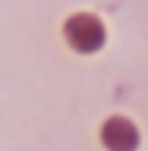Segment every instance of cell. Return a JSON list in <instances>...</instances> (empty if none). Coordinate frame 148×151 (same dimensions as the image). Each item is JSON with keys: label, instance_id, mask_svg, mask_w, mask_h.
Segmentation results:
<instances>
[{"label": "cell", "instance_id": "7a4b0ae2", "mask_svg": "<svg viewBox=\"0 0 148 151\" xmlns=\"http://www.w3.org/2000/svg\"><path fill=\"white\" fill-rule=\"evenodd\" d=\"M104 142H107L113 151H126V148L132 145V129H129V123L110 120L107 126H104Z\"/></svg>", "mask_w": 148, "mask_h": 151}, {"label": "cell", "instance_id": "6da1fadb", "mask_svg": "<svg viewBox=\"0 0 148 151\" xmlns=\"http://www.w3.org/2000/svg\"><path fill=\"white\" fill-rule=\"evenodd\" d=\"M66 38H69V44L73 47H79V50H95V47L101 44V38H104V32H101V22L95 16H73L69 22H66Z\"/></svg>", "mask_w": 148, "mask_h": 151}]
</instances>
